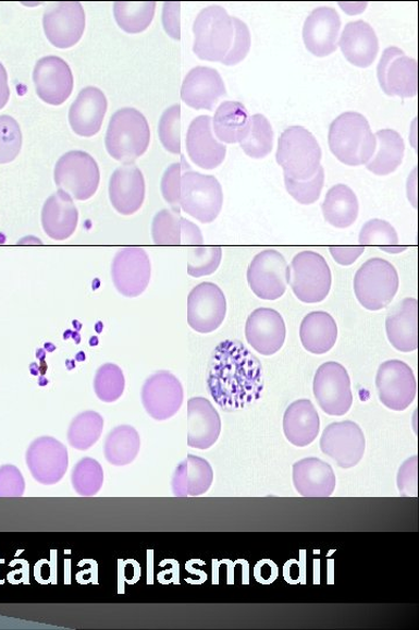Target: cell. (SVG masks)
Wrapping results in <instances>:
<instances>
[{
  "label": "cell",
  "mask_w": 419,
  "mask_h": 630,
  "mask_svg": "<svg viewBox=\"0 0 419 630\" xmlns=\"http://www.w3.org/2000/svg\"><path fill=\"white\" fill-rule=\"evenodd\" d=\"M205 238L199 227L189 220L181 219V245H204Z\"/></svg>",
  "instance_id": "6f0895ef"
},
{
  "label": "cell",
  "mask_w": 419,
  "mask_h": 630,
  "mask_svg": "<svg viewBox=\"0 0 419 630\" xmlns=\"http://www.w3.org/2000/svg\"><path fill=\"white\" fill-rule=\"evenodd\" d=\"M377 140L375 153L366 165L368 171L375 175H390L404 161L406 144L404 138L393 129H382L374 135Z\"/></svg>",
  "instance_id": "e575fe53"
},
{
  "label": "cell",
  "mask_w": 419,
  "mask_h": 630,
  "mask_svg": "<svg viewBox=\"0 0 419 630\" xmlns=\"http://www.w3.org/2000/svg\"><path fill=\"white\" fill-rule=\"evenodd\" d=\"M41 223L46 235L54 241L72 238L78 225L74 198L62 190L49 196L42 207Z\"/></svg>",
  "instance_id": "83f0119b"
},
{
  "label": "cell",
  "mask_w": 419,
  "mask_h": 630,
  "mask_svg": "<svg viewBox=\"0 0 419 630\" xmlns=\"http://www.w3.org/2000/svg\"><path fill=\"white\" fill-rule=\"evenodd\" d=\"M299 339L306 351L323 355L337 342L338 326L331 314L323 311L311 312L300 324Z\"/></svg>",
  "instance_id": "d6a6232c"
},
{
  "label": "cell",
  "mask_w": 419,
  "mask_h": 630,
  "mask_svg": "<svg viewBox=\"0 0 419 630\" xmlns=\"http://www.w3.org/2000/svg\"><path fill=\"white\" fill-rule=\"evenodd\" d=\"M145 178L136 165L126 163L116 169L110 179L109 196L112 207L125 217L136 214L144 205Z\"/></svg>",
  "instance_id": "cb8c5ba5"
},
{
  "label": "cell",
  "mask_w": 419,
  "mask_h": 630,
  "mask_svg": "<svg viewBox=\"0 0 419 630\" xmlns=\"http://www.w3.org/2000/svg\"><path fill=\"white\" fill-rule=\"evenodd\" d=\"M23 145L22 129L11 116H0V163L19 157Z\"/></svg>",
  "instance_id": "c3c4849f"
},
{
  "label": "cell",
  "mask_w": 419,
  "mask_h": 630,
  "mask_svg": "<svg viewBox=\"0 0 419 630\" xmlns=\"http://www.w3.org/2000/svg\"><path fill=\"white\" fill-rule=\"evenodd\" d=\"M385 331L392 346L400 353H412L418 348V302L406 298L385 319Z\"/></svg>",
  "instance_id": "f546056e"
},
{
  "label": "cell",
  "mask_w": 419,
  "mask_h": 630,
  "mask_svg": "<svg viewBox=\"0 0 419 630\" xmlns=\"http://www.w3.org/2000/svg\"><path fill=\"white\" fill-rule=\"evenodd\" d=\"M293 483L301 496L329 497L337 485V478L328 462L318 458H306L295 463Z\"/></svg>",
  "instance_id": "4dcf8cb0"
},
{
  "label": "cell",
  "mask_w": 419,
  "mask_h": 630,
  "mask_svg": "<svg viewBox=\"0 0 419 630\" xmlns=\"http://www.w3.org/2000/svg\"><path fill=\"white\" fill-rule=\"evenodd\" d=\"M149 143V124L139 110L124 108L112 114L106 146L113 159L132 163L146 154Z\"/></svg>",
  "instance_id": "3957f363"
},
{
  "label": "cell",
  "mask_w": 419,
  "mask_h": 630,
  "mask_svg": "<svg viewBox=\"0 0 419 630\" xmlns=\"http://www.w3.org/2000/svg\"><path fill=\"white\" fill-rule=\"evenodd\" d=\"M325 221L340 229L354 225L359 217V201L357 194L344 184L333 186L322 205Z\"/></svg>",
  "instance_id": "8d00e7d4"
},
{
  "label": "cell",
  "mask_w": 419,
  "mask_h": 630,
  "mask_svg": "<svg viewBox=\"0 0 419 630\" xmlns=\"http://www.w3.org/2000/svg\"><path fill=\"white\" fill-rule=\"evenodd\" d=\"M224 193L221 182L213 175L195 172L188 166L181 179L180 207L192 218L211 223L221 214Z\"/></svg>",
  "instance_id": "8992f818"
},
{
  "label": "cell",
  "mask_w": 419,
  "mask_h": 630,
  "mask_svg": "<svg viewBox=\"0 0 419 630\" xmlns=\"http://www.w3.org/2000/svg\"><path fill=\"white\" fill-rule=\"evenodd\" d=\"M354 287L357 300L363 308L380 311L393 302L399 288V278L392 263L375 257L361 265Z\"/></svg>",
  "instance_id": "52a82bcc"
},
{
  "label": "cell",
  "mask_w": 419,
  "mask_h": 630,
  "mask_svg": "<svg viewBox=\"0 0 419 630\" xmlns=\"http://www.w3.org/2000/svg\"><path fill=\"white\" fill-rule=\"evenodd\" d=\"M222 259V246H190L188 252V275L195 278L210 276L220 268Z\"/></svg>",
  "instance_id": "f6af8a7d"
},
{
  "label": "cell",
  "mask_w": 419,
  "mask_h": 630,
  "mask_svg": "<svg viewBox=\"0 0 419 630\" xmlns=\"http://www.w3.org/2000/svg\"><path fill=\"white\" fill-rule=\"evenodd\" d=\"M417 456H414L399 468L397 488L402 496H417Z\"/></svg>",
  "instance_id": "db71d44e"
},
{
  "label": "cell",
  "mask_w": 419,
  "mask_h": 630,
  "mask_svg": "<svg viewBox=\"0 0 419 630\" xmlns=\"http://www.w3.org/2000/svg\"><path fill=\"white\" fill-rule=\"evenodd\" d=\"M210 116H198L187 132V153L192 161L204 170H214L226 157V146L213 136Z\"/></svg>",
  "instance_id": "d4e9b609"
},
{
  "label": "cell",
  "mask_w": 419,
  "mask_h": 630,
  "mask_svg": "<svg viewBox=\"0 0 419 630\" xmlns=\"http://www.w3.org/2000/svg\"><path fill=\"white\" fill-rule=\"evenodd\" d=\"M345 59L359 69H368L379 54V39L374 28L363 22L348 23L338 40Z\"/></svg>",
  "instance_id": "f1b7e54d"
},
{
  "label": "cell",
  "mask_w": 419,
  "mask_h": 630,
  "mask_svg": "<svg viewBox=\"0 0 419 630\" xmlns=\"http://www.w3.org/2000/svg\"><path fill=\"white\" fill-rule=\"evenodd\" d=\"M332 258L343 267L355 264L358 258L365 253L362 245H332L329 246Z\"/></svg>",
  "instance_id": "9f6ffc18"
},
{
  "label": "cell",
  "mask_w": 419,
  "mask_h": 630,
  "mask_svg": "<svg viewBox=\"0 0 419 630\" xmlns=\"http://www.w3.org/2000/svg\"><path fill=\"white\" fill-rule=\"evenodd\" d=\"M245 336L256 352L272 356L280 352L286 341L287 328L278 311L262 307L249 314Z\"/></svg>",
  "instance_id": "44dd1931"
},
{
  "label": "cell",
  "mask_w": 419,
  "mask_h": 630,
  "mask_svg": "<svg viewBox=\"0 0 419 630\" xmlns=\"http://www.w3.org/2000/svg\"><path fill=\"white\" fill-rule=\"evenodd\" d=\"M108 111L104 93L96 87L81 90L70 110V123L76 135L90 138L102 128Z\"/></svg>",
  "instance_id": "484cf974"
},
{
  "label": "cell",
  "mask_w": 419,
  "mask_h": 630,
  "mask_svg": "<svg viewBox=\"0 0 419 630\" xmlns=\"http://www.w3.org/2000/svg\"><path fill=\"white\" fill-rule=\"evenodd\" d=\"M33 82L38 96L50 106L63 105L74 89V76L70 64L54 56L38 61L33 72Z\"/></svg>",
  "instance_id": "ffe728a7"
},
{
  "label": "cell",
  "mask_w": 419,
  "mask_h": 630,
  "mask_svg": "<svg viewBox=\"0 0 419 630\" xmlns=\"http://www.w3.org/2000/svg\"><path fill=\"white\" fill-rule=\"evenodd\" d=\"M320 414L309 400L295 401L284 412L283 433L294 446H309L320 435Z\"/></svg>",
  "instance_id": "1f68e13d"
},
{
  "label": "cell",
  "mask_w": 419,
  "mask_h": 630,
  "mask_svg": "<svg viewBox=\"0 0 419 630\" xmlns=\"http://www.w3.org/2000/svg\"><path fill=\"white\" fill-rule=\"evenodd\" d=\"M26 462L33 477L39 484L57 485L69 471V450L53 437H41L30 444Z\"/></svg>",
  "instance_id": "ac0fdd59"
},
{
  "label": "cell",
  "mask_w": 419,
  "mask_h": 630,
  "mask_svg": "<svg viewBox=\"0 0 419 630\" xmlns=\"http://www.w3.org/2000/svg\"><path fill=\"white\" fill-rule=\"evenodd\" d=\"M225 95L226 87L222 75L204 65L193 69L182 83V101L196 110H212Z\"/></svg>",
  "instance_id": "603a6c76"
},
{
  "label": "cell",
  "mask_w": 419,
  "mask_h": 630,
  "mask_svg": "<svg viewBox=\"0 0 419 630\" xmlns=\"http://www.w3.org/2000/svg\"><path fill=\"white\" fill-rule=\"evenodd\" d=\"M378 80L385 95L415 97L418 92L417 61L398 47L385 48L378 64Z\"/></svg>",
  "instance_id": "9a60e30c"
},
{
  "label": "cell",
  "mask_w": 419,
  "mask_h": 630,
  "mask_svg": "<svg viewBox=\"0 0 419 630\" xmlns=\"http://www.w3.org/2000/svg\"><path fill=\"white\" fill-rule=\"evenodd\" d=\"M159 138L168 153L181 155V106L164 110L159 122Z\"/></svg>",
  "instance_id": "681fc988"
},
{
  "label": "cell",
  "mask_w": 419,
  "mask_h": 630,
  "mask_svg": "<svg viewBox=\"0 0 419 630\" xmlns=\"http://www.w3.org/2000/svg\"><path fill=\"white\" fill-rule=\"evenodd\" d=\"M184 400L181 380L170 372H158L146 379L141 401L146 412L158 422L171 420Z\"/></svg>",
  "instance_id": "e0dca14e"
},
{
  "label": "cell",
  "mask_w": 419,
  "mask_h": 630,
  "mask_svg": "<svg viewBox=\"0 0 419 630\" xmlns=\"http://www.w3.org/2000/svg\"><path fill=\"white\" fill-rule=\"evenodd\" d=\"M72 484L78 495L95 496L104 484L103 468L91 458L79 460L72 474Z\"/></svg>",
  "instance_id": "ee69618b"
},
{
  "label": "cell",
  "mask_w": 419,
  "mask_h": 630,
  "mask_svg": "<svg viewBox=\"0 0 419 630\" xmlns=\"http://www.w3.org/2000/svg\"><path fill=\"white\" fill-rule=\"evenodd\" d=\"M140 447L141 440L136 428L130 425L116 426L106 440V459L113 467L130 465L138 457Z\"/></svg>",
  "instance_id": "74e56055"
},
{
  "label": "cell",
  "mask_w": 419,
  "mask_h": 630,
  "mask_svg": "<svg viewBox=\"0 0 419 630\" xmlns=\"http://www.w3.org/2000/svg\"><path fill=\"white\" fill-rule=\"evenodd\" d=\"M408 198L410 204L417 208V178L416 170L408 179Z\"/></svg>",
  "instance_id": "91938a15"
},
{
  "label": "cell",
  "mask_w": 419,
  "mask_h": 630,
  "mask_svg": "<svg viewBox=\"0 0 419 630\" xmlns=\"http://www.w3.org/2000/svg\"><path fill=\"white\" fill-rule=\"evenodd\" d=\"M325 182V171L323 166L318 169L317 173L309 180L297 181L284 177V185L295 201L305 206L313 205L321 197Z\"/></svg>",
  "instance_id": "7dc6e473"
},
{
  "label": "cell",
  "mask_w": 419,
  "mask_h": 630,
  "mask_svg": "<svg viewBox=\"0 0 419 630\" xmlns=\"http://www.w3.org/2000/svg\"><path fill=\"white\" fill-rule=\"evenodd\" d=\"M181 3H164L162 12V24L167 35L175 40H181Z\"/></svg>",
  "instance_id": "11a10c76"
},
{
  "label": "cell",
  "mask_w": 419,
  "mask_h": 630,
  "mask_svg": "<svg viewBox=\"0 0 419 630\" xmlns=\"http://www.w3.org/2000/svg\"><path fill=\"white\" fill-rule=\"evenodd\" d=\"M396 229L387 221L373 219L366 222L359 234L362 246H378L381 252L396 255L407 251L408 246L398 244Z\"/></svg>",
  "instance_id": "60d3db41"
},
{
  "label": "cell",
  "mask_w": 419,
  "mask_h": 630,
  "mask_svg": "<svg viewBox=\"0 0 419 630\" xmlns=\"http://www.w3.org/2000/svg\"><path fill=\"white\" fill-rule=\"evenodd\" d=\"M104 419L96 411H84L72 421L69 441L73 449L87 451L102 437Z\"/></svg>",
  "instance_id": "ab89813d"
},
{
  "label": "cell",
  "mask_w": 419,
  "mask_h": 630,
  "mask_svg": "<svg viewBox=\"0 0 419 630\" xmlns=\"http://www.w3.org/2000/svg\"><path fill=\"white\" fill-rule=\"evenodd\" d=\"M181 162H174L168 166L161 180V193L167 204L172 206L175 211L181 210L180 195H181V179L184 169H187L189 163L181 156Z\"/></svg>",
  "instance_id": "f907efd6"
},
{
  "label": "cell",
  "mask_w": 419,
  "mask_h": 630,
  "mask_svg": "<svg viewBox=\"0 0 419 630\" xmlns=\"http://www.w3.org/2000/svg\"><path fill=\"white\" fill-rule=\"evenodd\" d=\"M232 22L234 26V38L230 49V52L222 61L225 65H236L244 61L249 53L251 38L248 26L237 19V16H232Z\"/></svg>",
  "instance_id": "816d5d0a"
},
{
  "label": "cell",
  "mask_w": 419,
  "mask_h": 630,
  "mask_svg": "<svg viewBox=\"0 0 419 630\" xmlns=\"http://www.w3.org/2000/svg\"><path fill=\"white\" fill-rule=\"evenodd\" d=\"M152 264L141 246H126L116 253L111 267L113 286L127 298H137L149 286Z\"/></svg>",
  "instance_id": "4fadbf2b"
},
{
  "label": "cell",
  "mask_w": 419,
  "mask_h": 630,
  "mask_svg": "<svg viewBox=\"0 0 419 630\" xmlns=\"http://www.w3.org/2000/svg\"><path fill=\"white\" fill-rule=\"evenodd\" d=\"M181 215L173 209H162L152 222V238L157 245H181Z\"/></svg>",
  "instance_id": "bcb514c9"
},
{
  "label": "cell",
  "mask_w": 419,
  "mask_h": 630,
  "mask_svg": "<svg viewBox=\"0 0 419 630\" xmlns=\"http://www.w3.org/2000/svg\"><path fill=\"white\" fill-rule=\"evenodd\" d=\"M54 180L57 186L75 201L86 202L98 190L100 171L97 161L89 154L71 152L58 160Z\"/></svg>",
  "instance_id": "9c48e42d"
},
{
  "label": "cell",
  "mask_w": 419,
  "mask_h": 630,
  "mask_svg": "<svg viewBox=\"0 0 419 630\" xmlns=\"http://www.w3.org/2000/svg\"><path fill=\"white\" fill-rule=\"evenodd\" d=\"M212 483L213 470L209 461L189 455L176 468L172 480V489L176 497H195L206 494Z\"/></svg>",
  "instance_id": "836d02e7"
},
{
  "label": "cell",
  "mask_w": 419,
  "mask_h": 630,
  "mask_svg": "<svg viewBox=\"0 0 419 630\" xmlns=\"http://www.w3.org/2000/svg\"><path fill=\"white\" fill-rule=\"evenodd\" d=\"M264 389L261 363L239 341L226 340L215 347L208 369V390L226 412L245 409L260 400Z\"/></svg>",
  "instance_id": "6da1fadb"
},
{
  "label": "cell",
  "mask_w": 419,
  "mask_h": 630,
  "mask_svg": "<svg viewBox=\"0 0 419 630\" xmlns=\"http://www.w3.org/2000/svg\"><path fill=\"white\" fill-rule=\"evenodd\" d=\"M313 395L318 405L329 416H345L354 405V393L346 368L334 361L322 364L315 374Z\"/></svg>",
  "instance_id": "30bf717a"
},
{
  "label": "cell",
  "mask_w": 419,
  "mask_h": 630,
  "mask_svg": "<svg viewBox=\"0 0 419 630\" xmlns=\"http://www.w3.org/2000/svg\"><path fill=\"white\" fill-rule=\"evenodd\" d=\"M276 161L284 177L306 181L321 168L322 148L308 129L291 126L279 138Z\"/></svg>",
  "instance_id": "277c9868"
},
{
  "label": "cell",
  "mask_w": 419,
  "mask_h": 630,
  "mask_svg": "<svg viewBox=\"0 0 419 630\" xmlns=\"http://www.w3.org/2000/svg\"><path fill=\"white\" fill-rule=\"evenodd\" d=\"M226 296L214 283H200L188 295V324L200 335L220 328L226 317Z\"/></svg>",
  "instance_id": "2e32d148"
},
{
  "label": "cell",
  "mask_w": 419,
  "mask_h": 630,
  "mask_svg": "<svg viewBox=\"0 0 419 630\" xmlns=\"http://www.w3.org/2000/svg\"><path fill=\"white\" fill-rule=\"evenodd\" d=\"M9 76L3 63H0V109H3L10 99Z\"/></svg>",
  "instance_id": "680465c9"
},
{
  "label": "cell",
  "mask_w": 419,
  "mask_h": 630,
  "mask_svg": "<svg viewBox=\"0 0 419 630\" xmlns=\"http://www.w3.org/2000/svg\"><path fill=\"white\" fill-rule=\"evenodd\" d=\"M248 286L262 301H278L289 284V265L284 256L268 249L251 259L247 270Z\"/></svg>",
  "instance_id": "8fae6325"
},
{
  "label": "cell",
  "mask_w": 419,
  "mask_h": 630,
  "mask_svg": "<svg viewBox=\"0 0 419 630\" xmlns=\"http://www.w3.org/2000/svg\"><path fill=\"white\" fill-rule=\"evenodd\" d=\"M42 24L50 44L61 49L71 48L86 31V12L77 2L58 3L45 12Z\"/></svg>",
  "instance_id": "d6986e66"
},
{
  "label": "cell",
  "mask_w": 419,
  "mask_h": 630,
  "mask_svg": "<svg viewBox=\"0 0 419 630\" xmlns=\"http://www.w3.org/2000/svg\"><path fill=\"white\" fill-rule=\"evenodd\" d=\"M94 390L104 403L119 401L125 391V376L122 368L113 363L100 366L94 379Z\"/></svg>",
  "instance_id": "7bdbcfd3"
},
{
  "label": "cell",
  "mask_w": 419,
  "mask_h": 630,
  "mask_svg": "<svg viewBox=\"0 0 419 630\" xmlns=\"http://www.w3.org/2000/svg\"><path fill=\"white\" fill-rule=\"evenodd\" d=\"M320 445L322 452L344 470L356 468L366 451L362 429L357 423L350 421L326 426Z\"/></svg>",
  "instance_id": "5bb4252c"
},
{
  "label": "cell",
  "mask_w": 419,
  "mask_h": 630,
  "mask_svg": "<svg viewBox=\"0 0 419 630\" xmlns=\"http://www.w3.org/2000/svg\"><path fill=\"white\" fill-rule=\"evenodd\" d=\"M289 286L301 303L324 302L332 286V274L326 259L310 251L298 253L289 267Z\"/></svg>",
  "instance_id": "ba28073f"
},
{
  "label": "cell",
  "mask_w": 419,
  "mask_h": 630,
  "mask_svg": "<svg viewBox=\"0 0 419 630\" xmlns=\"http://www.w3.org/2000/svg\"><path fill=\"white\" fill-rule=\"evenodd\" d=\"M24 492L25 480L22 472L12 465L0 468V496L16 497Z\"/></svg>",
  "instance_id": "f5cc1de1"
},
{
  "label": "cell",
  "mask_w": 419,
  "mask_h": 630,
  "mask_svg": "<svg viewBox=\"0 0 419 630\" xmlns=\"http://www.w3.org/2000/svg\"><path fill=\"white\" fill-rule=\"evenodd\" d=\"M380 402L393 411H405L415 401L417 383L412 369L404 361H385L375 378Z\"/></svg>",
  "instance_id": "7c38bea8"
},
{
  "label": "cell",
  "mask_w": 419,
  "mask_h": 630,
  "mask_svg": "<svg viewBox=\"0 0 419 630\" xmlns=\"http://www.w3.org/2000/svg\"><path fill=\"white\" fill-rule=\"evenodd\" d=\"M212 123V131L218 140L226 144H237L247 137L250 118L243 104L227 101L218 107Z\"/></svg>",
  "instance_id": "d590c367"
},
{
  "label": "cell",
  "mask_w": 419,
  "mask_h": 630,
  "mask_svg": "<svg viewBox=\"0 0 419 630\" xmlns=\"http://www.w3.org/2000/svg\"><path fill=\"white\" fill-rule=\"evenodd\" d=\"M273 145L274 131L270 121L261 113L251 116L248 135L241 143L243 152L250 158L263 159L272 153Z\"/></svg>",
  "instance_id": "b9f144b4"
},
{
  "label": "cell",
  "mask_w": 419,
  "mask_h": 630,
  "mask_svg": "<svg viewBox=\"0 0 419 630\" xmlns=\"http://www.w3.org/2000/svg\"><path fill=\"white\" fill-rule=\"evenodd\" d=\"M193 32V51L200 60L222 62L225 59L233 43L234 26L224 8L212 5L200 11Z\"/></svg>",
  "instance_id": "5b68a950"
},
{
  "label": "cell",
  "mask_w": 419,
  "mask_h": 630,
  "mask_svg": "<svg viewBox=\"0 0 419 630\" xmlns=\"http://www.w3.org/2000/svg\"><path fill=\"white\" fill-rule=\"evenodd\" d=\"M329 146L341 162L357 168L370 162L375 153L377 140L363 114L347 111L331 123Z\"/></svg>",
  "instance_id": "7a4b0ae2"
},
{
  "label": "cell",
  "mask_w": 419,
  "mask_h": 630,
  "mask_svg": "<svg viewBox=\"0 0 419 630\" xmlns=\"http://www.w3.org/2000/svg\"><path fill=\"white\" fill-rule=\"evenodd\" d=\"M342 28L341 15L333 8L315 9L304 26V41L308 51L317 58H325L337 51Z\"/></svg>",
  "instance_id": "7402d4cb"
},
{
  "label": "cell",
  "mask_w": 419,
  "mask_h": 630,
  "mask_svg": "<svg viewBox=\"0 0 419 630\" xmlns=\"http://www.w3.org/2000/svg\"><path fill=\"white\" fill-rule=\"evenodd\" d=\"M156 9V2H116L113 5V14L116 24L123 31L130 35H138L152 24Z\"/></svg>",
  "instance_id": "f35d334b"
},
{
  "label": "cell",
  "mask_w": 419,
  "mask_h": 630,
  "mask_svg": "<svg viewBox=\"0 0 419 630\" xmlns=\"http://www.w3.org/2000/svg\"><path fill=\"white\" fill-rule=\"evenodd\" d=\"M222 433L220 413L204 397H194L188 402V445L193 449L209 450Z\"/></svg>",
  "instance_id": "4316f807"
}]
</instances>
